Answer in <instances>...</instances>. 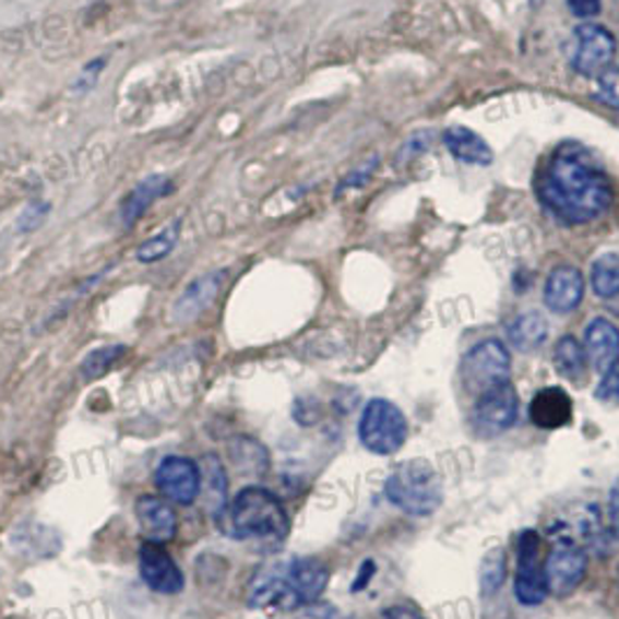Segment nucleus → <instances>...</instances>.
I'll use <instances>...</instances> for the list:
<instances>
[{"label": "nucleus", "mask_w": 619, "mask_h": 619, "mask_svg": "<svg viewBox=\"0 0 619 619\" xmlns=\"http://www.w3.org/2000/svg\"><path fill=\"white\" fill-rule=\"evenodd\" d=\"M538 199L563 224H587L612 203V184L587 150L561 145L540 170Z\"/></svg>", "instance_id": "obj_1"}, {"label": "nucleus", "mask_w": 619, "mask_h": 619, "mask_svg": "<svg viewBox=\"0 0 619 619\" xmlns=\"http://www.w3.org/2000/svg\"><path fill=\"white\" fill-rule=\"evenodd\" d=\"M329 566L314 557L263 563L247 587V606L298 610L312 606L329 585Z\"/></svg>", "instance_id": "obj_2"}, {"label": "nucleus", "mask_w": 619, "mask_h": 619, "mask_svg": "<svg viewBox=\"0 0 619 619\" xmlns=\"http://www.w3.org/2000/svg\"><path fill=\"white\" fill-rule=\"evenodd\" d=\"M217 526L226 538L277 547L289 536V515L271 489L247 485L219 512Z\"/></svg>", "instance_id": "obj_3"}, {"label": "nucleus", "mask_w": 619, "mask_h": 619, "mask_svg": "<svg viewBox=\"0 0 619 619\" xmlns=\"http://www.w3.org/2000/svg\"><path fill=\"white\" fill-rule=\"evenodd\" d=\"M386 501L403 510L405 515L427 517L445 499V487L436 466L427 459H408L394 468L384 485Z\"/></svg>", "instance_id": "obj_4"}, {"label": "nucleus", "mask_w": 619, "mask_h": 619, "mask_svg": "<svg viewBox=\"0 0 619 619\" xmlns=\"http://www.w3.org/2000/svg\"><path fill=\"white\" fill-rule=\"evenodd\" d=\"M359 440L361 445L380 456H389L403 448L408 438V419L396 403L386 398H373L366 403L359 417Z\"/></svg>", "instance_id": "obj_5"}, {"label": "nucleus", "mask_w": 619, "mask_h": 619, "mask_svg": "<svg viewBox=\"0 0 619 619\" xmlns=\"http://www.w3.org/2000/svg\"><path fill=\"white\" fill-rule=\"evenodd\" d=\"M462 382L466 392L475 398H480L493 386L510 382L508 347L497 338L473 345L462 361Z\"/></svg>", "instance_id": "obj_6"}, {"label": "nucleus", "mask_w": 619, "mask_h": 619, "mask_svg": "<svg viewBox=\"0 0 619 619\" xmlns=\"http://www.w3.org/2000/svg\"><path fill=\"white\" fill-rule=\"evenodd\" d=\"M520 415V396L510 382L489 389L475 401L471 424L483 438H497L515 427Z\"/></svg>", "instance_id": "obj_7"}, {"label": "nucleus", "mask_w": 619, "mask_h": 619, "mask_svg": "<svg viewBox=\"0 0 619 619\" xmlns=\"http://www.w3.org/2000/svg\"><path fill=\"white\" fill-rule=\"evenodd\" d=\"M154 487L177 505H193L201 499V466L189 456H166L154 471Z\"/></svg>", "instance_id": "obj_8"}, {"label": "nucleus", "mask_w": 619, "mask_h": 619, "mask_svg": "<svg viewBox=\"0 0 619 619\" xmlns=\"http://www.w3.org/2000/svg\"><path fill=\"white\" fill-rule=\"evenodd\" d=\"M545 563L540 559V536L534 528L524 531L517 547V571H515V596L522 606L536 608L547 598Z\"/></svg>", "instance_id": "obj_9"}, {"label": "nucleus", "mask_w": 619, "mask_h": 619, "mask_svg": "<svg viewBox=\"0 0 619 619\" xmlns=\"http://www.w3.org/2000/svg\"><path fill=\"white\" fill-rule=\"evenodd\" d=\"M617 55L615 35L598 24H580L575 28L571 61L580 75L598 78L610 68Z\"/></svg>", "instance_id": "obj_10"}, {"label": "nucleus", "mask_w": 619, "mask_h": 619, "mask_svg": "<svg viewBox=\"0 0 619 619\" xmlns=\"http://www.w3.org/2000/svg\"><path fill=\"white\" fill-rule=\"evenodd\" d=\"M587 573V552L573 540H559L545 559L547 592L557 598L571 596Z\"/></svg>", "instance_id": "obj_11"}, {"label": "nucleus", "mask_w": 619, "mask_h": 619, "mask_svg": "<svg viewBox=\"0 0 619 619\" xmlns=\"http://www.w3.org/2000/svg\"><path fill=\"white\" fill-rule=\"evenodd\" d=\"M138 571L145 585L164 596H177L187 587V578L180 566L170 557L166 545L145 540L138 550Z\"/></svg>", "instance_id": "obj_12"}, {"label": "nucleus", "mask_w": 619, "mask_h": 619, "mask_svg": "<svg viewBox=\"0 0 619 619\" xmlns=\"http://www.w3.org/2000/svg\"><path fill=\"white\" fill-rule=\"evenodd\" d=\"M226 277H228V271L217 269V271H210L205 275H199L193 282H189L187 289L175 298L172 310H170L172 322L177 324L197 322L205 310L212 308V303H215L217 296L222 294L226 285Z\"/></svg>", "instance_id": "obj_13"}, {"label": "nucleus", "mask_w": 619, "mask_h": 619, "mask_svg": "<svg viewBox=\"0 0 619 619\" xmlns=\"http://www.w3.org/2000/svg\"><path fill=\"white\" fill-rule=\"evenodd\" d=\"M133 508L140 534H143L145 540L166 545L177 536L180 517H177V510L168 499L154 497V493H143Z\"/></svg>", "instance_id": "obj_14"}, {"label": "nucleus", "mask_w": 619, "mask_h": 619, "mask_svg": "<svg viewBox=\"0 0 619 619\" xmlns=\"http://www.w3.org/2000/svg\"><path fill=\"white\" fill-rule=\"evenodd\" d=\"M582 298H585V275L575 265H557V269L547 275L543 300L547 310L557 314L573 312Z\"/></svg>", "instance_id": "obj_15"}, {"label": "nucleus", "mask_w": 619, "mask_h": 619, "mask_svg": "<svg viewBox=\"0 0 619 619\" xmlns=\"http://www.w3.org/2000/svg\"><path fill=\"white\" fill-rule=\"evenodd\" d=\"M528 417L538 429L547 431L569 427L573 419V401L561 386H545L531 398Z\"/></svg>", "instance_id": "obj_16"}, {"label": "nucleus", "mask_w": 619, "mask_h": 619, "mask_svg": "<svg viewBox=\"0 0 619 619\" xmlns=\"http://www.w3.org/2000/svg\"><path fill=\"white\" fill-rule=\"evenodd\" d=\"M175 191V184L168 175L162 172H154L147 175L145 180H140L129 193L127 199H123L121 207H119V219L121 224L131 228L140 217L145 215V212L152 207V203L156 199H164L168 193Z\"/></svg>", "instance_id": "obj_17"}, {"label": "nucleus", "mask_w": 619, "mask_h": 619, "mask_svg": "<svg viewBox=\"0 0 619 619\" xmlns=\"http://www.w3.org/2000/svg\"><path fill=\"white\" fill-rule=\"evenodd\" d=\"M585 352L598 373H606L619 361V329L606 317H596L585 329Z\"/></svg>", "instance_id": "obj_18"}, {"label": "nucleus", "mask_w": 619, "mask_h": 619, "mask_svg": "<svg viewBox=\"0 0 619 619\" xmlns=\"http://www.w3.org/2000/svg\"><path fill=\"white\" fill-rule=\"evenodd\" d=\"M442 143L456 162L468 166H489L493 162V152L483 135L466 127H448L442 131Z\"/></svg>", "instance_id": "obj_19"}, {"label": "nucleus", "mask_w": 619, "mask_h": 619, "mask_svg": "<svg viewBox=\"0 0 619 619\" xmlns=\"http://www.w3.org/2000/svg\"><path fill=\"white\" fill-rule=\"evenodd\" d=\"M201 466V497L210 515H219L228 505V475L217 454H205Z\"/></svg>", "instance_id": "obj_20"}, {"label": "nucleus", "mask_w": 619, "mask_h": 619, "mask_svg": "<svg viewBox=\"0 0 619 619\" xmlns=\"http://www.w3.org/2000/svg\"><path fill=\"white\" fill-rule=\"evenodd\" d=\"M550 326L540 312H522L508 324V341L520 352H536L545 345Z\"/></svg>", "instance_id": "obj_21"}, {"label": "nucleus", "mask_w": 619, "mask_h": 619, "mask_svg": "<svg viewBox=\"0 0 619 619\" xmlns=\"http://www.w3.org/2000/svg\"><path fill=\"white\" fill-rule=\"evenodd\" d=\"M180 236H182V219H172L170 224H166L162 228V231H156L152 238H147L145 242L138 245V250H135L138 263L150 265V263L164 261L166 257L172 254Z\"/></svg>", "instance_id": "obj_22"}, {"label": "nucleus", "mask_w": 619, "mask_h": 619, "mask_svg": "<svg viewBox=\"0 0 619 619\" xmlns=\"http://www.w3.org/2000/svg\"><path fill=\"white\" fill-rule=\"evenodd\" d=\"M552 361L557 373L561 378L569 380H578L585 376V366H587V352L582 347V343L575 338V335H563V338L557 341L555 352H552Z\"/></svg>", "instance_id": "obj_23"}, {"label": "nucleus", "mask_w": 619, "mask_h": 619, "mask_svg": "<svg viewBox=\"0 0 619 619\" xmlns=\"http://www.w3.org/2000/svg\"><path fill=\"white\" fill-rule=\"evenodd\" d=\"M127 352H129V347L121 345V343H112V345H103V347L92 349L80 364V376L86 382L105 378L123 357H127Z\"/></svg>", "instance_id": "obj_24"}, {"label": "nucleus", "mask_w": 619, "mask_h": 619, "mask_svg": "<svg viewBox=\"0 0 619 619\" xmlns=\"http://www.w3.org/2000/svg\"><path fill=\"white\" fill-rule=\"evenodd\" d=\"M228 456L242 473H265L269 471V450L250 436H238L228 442Z\"/></svg>", "instance_id": "obj_25"}, {"label": "nucleus", "mask_w": 619, "mask_h": 619, "mask_svg": "<svg viewBox=\"0 0 619 619\" xmlns=\"http://www.w3.org/2000/svg\"><path fill=\"white\" fill-rule=\"evenodd\" d=\"M592 289L598 298L619 296V254L606 252L592 263Z\"/></svg>", "instance_id": "obj_26"}, {"label": "nucleus", "mask_w": 619, "mask_h": 619, "mask_svg": "<svg viewBox=\"0 0 619 619\" xmlns=\"http://www.w3.org/2000/svg\"><path fill=\"white\" fill-rule=\"evenodd\" d=\"M508 571V557L503 547H493L480 563V592L483 596H493L505 582Z\"/></svg>", "instance_id": "obj_27"}, {"label": "nucleus", "mask_w": 619, "mask_h": 619, "mask_svg": "<svg viewBox=\"0 0 619 619\" xmlns=\"http://www.w3.org/2000/svg\"><path fill=\"white\" fill-rule=\"evenodd\" d=\"M378 166H380V156H370L366 164H361V166L354 168L352 172H347V175L343 177V180H341V184L335 187V197H343V193H345V191H349V189L366 187L370 177L376 175Z\"/></svg>", "instance_id": "obj_28"}, {"label": "nucleus", "mask_w": 619, "mask_h": 619, "mask_svg": "<svg viewBox=\"0 0 619 619\" xmlns=\"http://www.w3.org/2000/svg\"><path fill=\"white\" fill-rule=\"evenodd\" d=\"M51 212V205L47 201H31L24 212L16 219V234H33L35 228H40Z\"/></svg>", "instance_id": "obj_29"}, {"label": "nucleus", "mask_w": 619, "mask_h": 619, "mask_svg": "<svg viewBox=\"0 0 619 619\" xmlns=\"http://www.w3.org/2000/svg\"><path fill=\"white\" fill-rule=\"evenodd\" d=\"M596 80H598V86H596L598 100L619 110V68L604 70V73H600Z\"/></svg>", "instance_id": "obj_30"}, {"label": "nucleus", "mask_w": 619, "mask_h": 619, "mask_svg": "<svg viewBox=\"0 0 619 619\" xmlns=\"http://www.w3.org/2000/svg\"><path fill=\"white\" fill-rule=\"evenodd\" d=\"M596 398L600 403L619 405V361L610 370H606L604 378H600L596 386Z\"/></svg>", "instance_id": "obj_31"}, {"label": "nucleus", "mask_w": 619, "mask_h": 619, "mask_svg": "<svg viewBox=\"0 0 619 619\" xmlns=\"http://www.w3.org/2000/svg\"><path fill=\"white\" fill-rule=\"evenodd\" d=\"M105 63H108V57H98V59H92L88 61L82 70H80V75L75 80V92L78 94H86V92H92V88L96 86L100 73H103V68Z\"/></svg>", "instance_id": "obj_32"}, {"label": "nucleus", "mask_w": 619, "mask_h": 619, "mask_svg": "<svg viewBox=\"0 0 619 619\" xmlns=\"http://www.w3.org/2000/svg\"><path fill=\"white\" fill-rule=\"evenodd\" d=\"M380 619H427V615L413 604H394L382 610Z\"/></svg>", "instance_id": "obj_33"}, {"label": "nucleus", "mask_w": 619, "mask_h": 619, "mask_svg": "<svg viewBox=\"0 0 619 619\" xmlns=\"http://www.w3.org/2000/svg\"><path fill=\"white\" fill-rule=\"evenodd\" d=\"M378 573V566L373 559H366L361 566H359V573L357 578H354V585H352V594H357V592H364L368 585H370V580L376 578Z\"/></svg>", "instance_id": "obj_34"}, {"label": "nucleus", "mask_w": 619, "mask_h": 619, "mask_svg": "<svg viewBox=\"0 0 619 619\" xmlns=\"http://www.w3.org/2000/svg\"><path fill=\"white\" fill-rule=\"evenodd\" d=\"M569 10L578 20H592L600 12V0H569Z\"/></svg>", "instance_id": "obj_35"}, {"label": "nucleus", "mask_w": 619, "mask_h": 619, "mask_svg": "<svg viewBox=\"0 0 619 619\" xmlns=\"http://www.w3.org/2000/svg\"><path fill=\"white\" fill-rule=\"evenodd\" d=\"M608 512H610V526L615 531V536L619 538V480L610 489V501H608Z\"/></svg>", "instance_id": "obj_36"}, {"label": "nucleus", "mask_w": 619, "mask_h": 619, "mask_svg": "<svg viewBox=\"0 0 619 619\" xmlns=\"http://www.w3.org/2000/svg\"><path fill=\"white\" fill-rule=\"evenodd\" d=\"M298 619H338V617H335V612L331 608L322 606V608H310L308 612H303Z\"/></svg>", "instance_id": "obj_37"}]
</instances>
